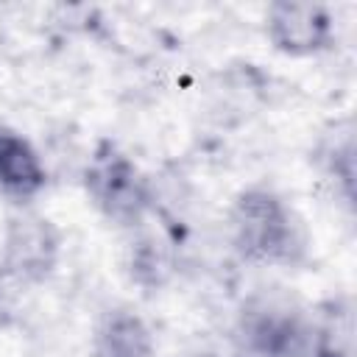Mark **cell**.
<instances>
[{"label": "cell", "instance_id": "obj_1", "mask_svg": "<svg viewBox=\"0 0 357 357\" xmlns=\"http://www.w3.org/2000/svg\"><path fill=\"white\" fill-rule=\"evenodd\" d=\"M237 254L259 265H293L304 254V231L271 190H245L229 215Z\"/></svg>", "mask_w": 357, "mask_h": 357}, {"label": "cell", "instance_id": "obj_6", "mask_svg": "<svg viewBox=\"0 0 357 357\" xmlns=\"http://www.w3.org/2000/svg\"><path fill=\"white\" fill-rule=\"evenodd\" d=\"M151 332L148 326L123 310H114L103 318L95 335L98 357H151Z\"/></svg>", "mask_w": 357, "mask_h": 357}, {"label": "cell", "instance_id": "obj_5", "mask_svg": "<svg viewBox=\"0 0 357 357\" xmlns=\"http://www.w3.org/2000/svg\"><path fill=\"white\" fill-rule=\"evenodd\" d=\"M56 257V234L47 220H14L8 234V265L22 276H45Z\"/></svg>", "mask_w": 357, "mask_h": 357}, {"label": "cell", "instance_id": "obj_3", "mask_svg": "<svg viewBox=\"0 0 357 357\" xmlns=\"http://www.w3.org/2000/svg\"><path fill=\"white\" fill-rule=\"evenodd\" d=\"M265 22L273 47L290 56H310L332 42V14L321 3H273Z\"/></svg>", "mask_w": 357, "mask_h": 357}, {"label": "cell", "instance_id": "obj_4", "mask_svg": "<svg viewBox=\"0 0 357 357\" xmlns=\"http://www.w3.org/2000/svg\"><path fill=\"white\" fill-rule=\"evenodd\" d=\"M45 181V167L31 142L17 131L0 128V190L14 201H31Z\"/></svg>", "mask_w": 357, "mask_h": 357}, {"label": "cell", "instance_id": "obj_2", "mask_svg": "<svg viewBox=\"0 0 357 357\" xmlns=\"http://www.w3.org/2000/svg\"><path fill=\"white\" fill-rule=\"evenodd\" d=\"M84 187L98 212L120 226L139 223L151 204L145 176L112 142H103L89 159L84 170Z\"/></svg>", "mask_w": 357, "mask_h": 357}]
</instances>
